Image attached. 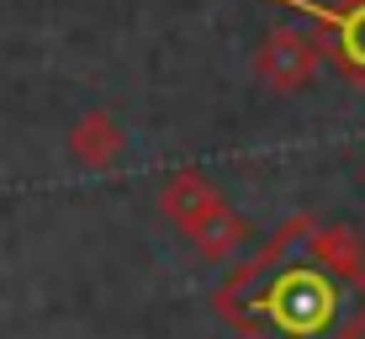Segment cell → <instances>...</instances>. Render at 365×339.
Segmentation results:
<instances>
[{
	"instance_id": "obj_3",
	"label": "cell",
	"mask_w": 365,
	"mask_h": 339,
	"mask_svg": "<svg viewBox=\"0 0 365 339\" xmlns=\"http://www.w3.org/2000/svg\"><path fill=\"white\" fill-rule=\"evenodd\" d=\"M297 6H307V0H297ZM312 16H318V27L323 32H334V43H339V64H344L355 80L365 85V6H344V11H318V6H307Z\"/></svg>"
},
{
	"instance_id": "obj_5",
	"label": "cell",
	"mask_w": 365,
	"mask_h": 339,
	"mask_svg": "<svg viewBox=\"0 0 365 339\" xmlns=\"http://www.w3.org/2000/svg\"><path fill=\"white\" fill-rule=\"evenodd\" d=\"M339 6H365V0H339Z\"/></svg>"
},
{
	"instance_id": "obj_2",
	"label": "cell",
	"mask_w": 365,
	"mask_h": 339,
	"mask_svg": "<svg viewBox=\"0 0 365 339\" xmlns=\"http://www.w3.org/2000/svg\"><path fill=\"white\" fill-rule=\"evenodd\" d=\"M255 74L270 85L275 96H292L318 74V37L302 27H275L259 37L255 48Z\"/></svg>"
},
{
	"instance_id": "obj_1",
	"label": "cell",
	"mask_w": 365,
	"mask_h": 339,
	"mask_svg": "<svg viewBox=\"0 0 365 339\" xmlns=\"http://www.w3.org/2000/svg\"><path fill=\"white\" fill-rule=\"evenodd\" d=\"M159 207H165V218L212 260H228L233 249L244 244V218H238V212L222 202V191L212 181H201V175H175L165 186V196H159Z\"/></svg>"
},
{
	"instance_id": "obj_4",
	"label": "cell",
	"mask_w": 365,
	"mask_h": 339,
	"mask_svg": "<svg viewBox=\"0 0 365 339\" xmlns=\"http://www.w3.org/2000/svg\"><path fill=\"white\" fill-rule=\"evenodd\" d=\"M74 154L85 159V165H111V159L122 154V133H117V122L106 117V111H91V117L74 128Z\"/></svg>"
}]
</instances>
